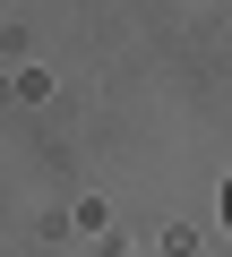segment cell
Wrapping results in <instances>:
<instances>
[{"label": "cell", "mask_w": 232, "mask_h": 257, "mask_svg": "<svg viewBox=\"0 0 232 257\" xmlns=\"http://www.w3.org/2000/svg\"><path fill=\"white\" fill-rule=\"evenodd\" d=\"M223 223H232V189H223Z\"/></svg>", "instance_id": "obj_1"}]
</instances>
